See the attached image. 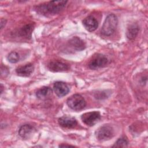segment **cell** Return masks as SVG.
<instances>
[{
    "mask_svg": "<svg viewBox=\"0 0 148 148\" xmlns=\"http://www.w3.org/2000/svg\"><path fill=\"white\" fill-rule=\"evenodd\" d=\"M67 1H52L40 4L35 7L38 13L44 15H54L61 12L65 6Z\"/></svg>",
    "mask_w": 148,
    "mask_h": 148,
    "instance_id": "obj_1",
    "label": "cell"
},
{
    "mask_svg": "<svg viewBox=\"0 0 148 148\" xmlns=\"http://www.w3.org/2000/svg\"><path fill=\"white\" fill-rule=\"evenodd\" d=\"M118 20L114 14H109L105 18L101 29V33L105 36L112 35L117 28Z\"/></svg>",
    "mask_w": 148,
    "mask_h": 148,
    "instance_id": "obj_2",
    "label": "cell"
},
{
    "mask_svg": "<svg viewBox=\"0 0 148 148\" xmlns=\"http://www.w3.org/2000/svg\"><path fill=\"white\" fill-rule=\"evenodd\" d=\"M66 103L71 109L76 111L82 110L86 105L84 98L78 94H73L69 97L66 100Z\"/></svg>",
    "mask_w": 148,
    "mask_h": 148,
    "instance_id": "obj_3",
    "label": "cell"
},
{
    "mask_svg": "<svg viewBox=\"0 0 148 148\" xmlns=\"http://www.w3.org/2000/svg\"><path fill=\"white\" fill-rule=\"evenodd\" d=\"M108 58L103 54L98 53L94 55L88 62V66L91 69L102 68L108 64Z\"/></svg>",
    "mask_w": 148,
    "mask_h": 148,
    "instance_id": "obj_4",
    "label": "cell"
},
{
    "mask_svg": "<svg viewBox=\"0 0 148 148\" xmlns=\"http://www.w3.org/2000/svg\"><path fill=\"white\" fill-rule=\"evenodd\" d=\"M114 135L113 128L109 125L100 127L95 131V136L98 140L101 141L107 140L111 139Z\"/></svg>",
    "mask_w": 148,
    "mask_h": 148,
    "instance_id": "obj_5",
    "label": "cell"
},
{
    "mask_svg": "<svg viewBox=\"0 0 148 148\" xmlns=\"http://www.w3.org/2000/svg\"><path fill=\"white\" fill-rule=\"evenodd\" d=\"M101 119V114L99 112L94 111L87 112L81 116L82 121L88 126L94 125Z\"/></svg>",
    "mask_w": 148,
    "mask_h": 148,
    "instance_id": "obj_6",
    "label": "cell"
},
{
    "mask_svg": "<svg viewBox=\"0 0 148 148\" xmlns=\"http://www.w3.org/2000/svg\"><path fill=\"white\" fill-rule=\"evenodd\" d=\"M47 67L50 71L54 72L65 71L69 68L68 64L58 60L50 61L48 64Z\"/></svg>",
    "mask_w": 148,
    "mask_h": 148,
    "instance_id": "obj_7",
    "label": "cell"
},
{
    "mask_svg": "<svg viewBox=\"0 0 148 148\" xmlns=\"http://www.w3.org/2000/svg\"><path fill=\"white\" fill-rule=\"evenodd\" d=\"M53 90L56 95L59 97L65 96L69 91V88L66 83L59 81L54 83Z\"/></svg>",
    "mask_w": 148,
    "mask_h": 148,
    "instance_id": "obj_8",
    "label": "cell"
},
{
    "mask_svg": "<svg viewBox=\"0 0 148 148\" xmlns=\"http://www.w3.org/2000/svg\"><path fill=\"white\" fill-rule=\"evenodd\" d=\"M83 24L84 28L90 32L94 31L98 27V21L92 16H89L86 17L83 21Z\"/></svg>",
    "mask_w": 148,
    "mask_h": 148,
    "instance_id": "obj_9",
    "label": "cell"
},
{
    "mask_svg": "<svg viewBox=\"0 0 148 148\" xmlns=\"http://www.w3.org/2000/svg\"><path fill=\"white\" fill-rule=\"evenodd\" d=\"M68 46L76 51H82L86 48L83 40L77 36H74L69 40Z\"/></svg>",
    "mask_w": 148,
    "mask_h": 148,
    "instance_id": "obj_10",
    "label": "cell"
},
{
    "mask_svg": "<svg viewBox=\"0 0 148 148\" xmlns=\"http://www.w3.org/2000/svg\"><path fill=\"white\" fill-rule=\"evenodd\" d=\"M58 124L64 128H73L77 125L76 120L71 116H64L58 119Z\"/></svg>",
    "mask_w": 148,
    "mask_h": 148,
    "instance_id": "obj_11",
    "label": "cell"
},
{
    "mask_svg": "<svg viewBox=\"0 0 148 148\" xmlns=\"http://www.w3.org/2000/svg\"><path fill=\"white\" fill-rule=\"evenodd\" d=\"M34 69V65L28 63L24 65H21L17 67L16 69V72L18 75L24 77H27L31 75Z\"/></svg>",
    "mask_w": 148,
    "mask_h": 148,
    "instance_id": "obj_12",
    "label": "cell"
},
{
    "mask_svg": "<svg viewBox=\"0 0 148 148\" xmlns=\"http://www.w3.org/2000/svg\"><path fill=\"white\" fill-rule=\"evenodd\" d=\"M34 129L30 124H25L21 125L18 130V135L23 139H28L33 133Z\"/></svg>",
    "mask_w": 148,
    "mask_h": 148,
    "instance_id": "obj_13",
    "label": "cell"
},
{
    "mask_svg": "<svg viewBox=\"0 0 148 148\" xmlns=\"http://www.w3.org/2000/svg\"><path fill=\"white\" fill-rule=\"evenodd\" d=\"M139 28L137 24L133 23L129 25L127 28L126 32L127 38L130 40H132L136 38L138 32H139Z\"/></svg>",
    "mask_w": 148,
    "mask_h": 148,
    "instance_id": "obj_14",
    "label": "cell"
},
{
    "mask_svg": "<svg viewBox=\"0 0 148 148\" xmlns=\"http://www.w3.org/2000/svg\"><path fill=\"white\" fill-rule=\"evenodd\" d=\"M51 93L52 90L49 87L44 86L36 91V95L39 99H44L47 97H49L51 95Z\"/></svg>",
    "mask_w": 148,
    "mask_h": 148,
    "instance_id": "obj_15",
    "label": "cell"
},
{
    "mask_svg": "<svg viewBox=\"0 0 148 148\" xmlns=\"http://www.w3.org/2000/svg\"><path fill=\"white\" fill-rule=\"evenodd\" d=\"M34 29V25L32 24H29L23 27L19 31V35L26 38H30L31 36V34Z\"/></svg>",
    "mask_w": 148,
    "mask_h": 148,
    "instance_id": "obj_16",
    "label": "cell"
},
{
    "mask_svg": "<svg viewBox=\"0 0 148 148\" xmlns=\"http://www.w3.org/2000/svg\"><path fill=\"white\" fill-rule=\"evenodd\" d=\"M8 60L11 62V63H16L19 61L20 57L16 51H12L10 52L8 57H7Z\"/></svg>",
    "mask_w": 148,
    "mask_h": 148,
    "instance_id": "obj_17",
    "label": "cell"
},
{
    "mask_svg": "<svg viewBox=\"0 0 148 148\" xmlns=\"http://www.w3.org/2000/svg\"><path fill=\"white\" fill-rule=\"evenodd\" d=\"M128 141L125 138H119L114 143V145L112 147H125L128 146Z\"/></svg>",
    "mask_w": 148,
    "mask_h": 148,
    "instance_id": "obj_18",
    "label": "cell"
},
{
    "mask_svg": "<svg viewBox=\"0 0 148 148\" xmlns=\"http://www.w3.org/2000/svg\"><path fill=\"white\" fill-rule=\"evenodd\" d=\"M9 70H8V68L6 67V66H5V70L3 71V69L2 68H1V76H6V75H8L9 73Z\"/></svg>",
    "mask_w": 148,
    "mask_h": 148,
    "instance_id": "obj_19",
    "label": "cell"
},
{
    "mask_svg": "<svg viewBox=\"0 0 148 148\" xmlns=\"http://www.w3.org/2000/svg\"><path fill=\"white\" fill-rule=\"evenodd\" d=\"M6 24V20L5 18L1 19V29H2Z\"/></svg>",
    "mask_w": 148,
    "mask_h": 148,
    "instance_id": "obj_20",
    "label": "cell"
},
{
    "mask_svg": "<svg viewBox=\"0 0 148 148\" xmlns=\"http://www.w3.org/2000/svg\"><path fill=\"white\" fill-rule=\"evenodd\" d=\"M59 147H74V146H72V145H60L59 146Z\"/></svg>",
    "mask_w": 148,
    "mask_h": 148,
    "instance_id": "obj_21",
    "label": "cell"
},
{
    "mask_svg": "<svg viewBox=\"0 0 148 148\" xmlns=\"http://www.w3.org/2000/svg\"><path fill=\"white\" fill-rule=\"evenodd\" d=\"M3 85H2V84H1V94L2 93V92H3Z\"/></svg>",
    "mask_w": 148,
    "mask_h": 148,
    "instance_id": "obj_22",
    "label": "cell"
}]
</instances>
